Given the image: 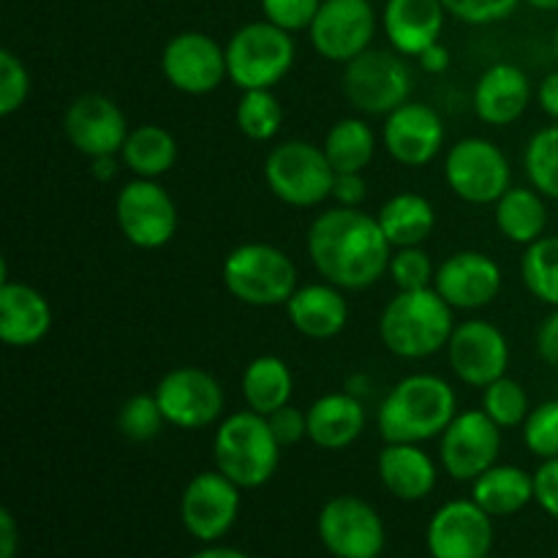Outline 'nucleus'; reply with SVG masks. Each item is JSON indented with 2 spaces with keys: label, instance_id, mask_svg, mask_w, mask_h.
Masks as SVG:
<instances>
[{
  "label": "nucleus",
  "instance_id": "5",
  "mask_svg": "<svg viewBox=\"0 0 558 558\" xmlns=\"http://www.w3.org/2000/svg\"><path fill=\"white\" fill-rule=\"evenodd\" d=\"M221 276L227 292L254 308L287 305L298 289V267L287 251L270 243H243L232 248L223 259Z\"/></svg>",
  "mask_w": 558,
  "mask_h": 558
},
{
  "label": "nucleus",
  "instance_id": "8",
  "mask_svg": "<svg viewBox=\"0 0 558 558\" xmlns=\"http://www.w3.org/2000/svg\"><path fill=\"white\" fill-rule=\"evenodd\" d=\"M412 69L396 49H365L343 65V96L363 114H390L412 101Z\"/></svg>",
  "mask_w": 558,
  "mask_h": 558
},
{
  "label": "nucleus",
  "instance_id": "21",
  "mask_svg": "<svg viewBox=\"0 0 558 558\" xmlns=\"http://www.w3.org/2000/svg\"><path fill=\"white\" fill-rule=\"evenodd\" d=\"M434 289L456 311H477L501 292V267L483 251H458L436 267Z\"/></svg>",
  "mask_w": 558,
  "mask_h": 558
},
{
  "label": "nucleus",
  "instance_id": "40",
  "mask_svg": "<svg viewBox=\"0 0 558 558\" xmlns=\"http://www.w3.org/2000/svg\"><path fill=\"white\" fill-rule=\"evenodd\" d=\"M523 441H526L529 452L543 461L558 458V398L539 403L529 412L526 423H523Z\"/></svg>",
  "mask_w": 558,
  "mask_h": 558
},
{
  "label": "nucleus",
  "instance_id": "42",
  "mask_svg": "<svg viewBox=\"0 0 558 558\" xmlns=\"http://www.w3.org/2000/svg\"><path fill=\"white\" fill-rule=\"evenodd\" d=\"M322 0H262L265 20L283 27L289 33H298L311 27Z\"/></svg>",
  "mask_w": 558,
  "mask_h": 558
},
{
  "label": "nucleus",
  "instance_id": "36",
  "mask_svg": "<svg viewBox=\"0 0 558 558\" xmlns=\"http://www.w3.org/2000/svg\"><path fill=\"white\" fill-rule=\"evenodd\" d=\"M234 120L248 140L270 142L283 125V107L272 90H243Z\"/></svg>",
  "mask_w": 558,
  "mask_h": 558
},
{
  "label": "nucleus",
  "instance_id": "14",
  "mask_svg": "<svg viewBox=\"0 0 558 558\" xmlns=\"http://www.w3.org/2000/svg\"><path fill=\"white\" fill-rule=\"evenodd\" d=\"M308 33L322 58L347 65L371 49L376 36L374 5L368 0H322Z\"/></svg>",
  "mask_w": 558,
  "mask_h": 558
},
{
  "label": "nucleus",
  "instance_id": "47",
  "mask_svg": "<svg viewBox=\"0 0 558 558\" xmlns=\"http://www.w3.org/2000/svg\"><path fill=\"white\" fill-rule=\"evenodd\" d=\"M537 354L548 365H556L558 368V308L548 314V319L539 325L537 330Z\"/></svg>",
  "mask_w": 558,
  "mask_h": 558
},
{
  "label": "nucleus",
  "instance_id": "15",
  "mask_svg": "<svg viewBox=\"0 0 558 558\" xmlns=\"http://www.w3.org/2000/svg\"><path fill=\"white\" fill-rule=\"evenodd\" d=\"M161 71L174 90L189 93V96H205L229 76L227 47H221L207 33H178L163 47Z\"/></svg>",
  "mask_w": 558,
  "mask_h": 558
},
{
  "label": "nucleus",
  "instance_id": "12",
  "mask_svg": "<svg viewBox=\"0 0 558 558\" xmlns=\"http://www.w3.org/2000/svg\"><path fill=\"white\" fill-rule=\"evenodd\" d=\"M319 539L336 558H379L385 550V523L360 496H336L319 512Z\"/></svg>",
  "mask_w": 558,
  "mask_h": 558
},
{
  "label": "nucleus",
  "instance_id": "54",
  "mask_svg": "<svg viewBox=\"0 0 558 558\" xmlns=\"http://www.w3.org/2000/svg\"><path fill=\"white\" fill-rule=\"evenodd\" d=\"M554 52H556V60H558V25H556V33H554Z\"/></svg>",
  "mask_w": 558,
  "mask_h": 558
},
{
  "label": "nucleus",
  "instance_id": "29",
  "mask_svg": "<svg viewBox=\"0 0 558 558\" xmlns=\"http://www.w3.org/2000/svg\"><path fill=\"white\" fill-rule=\"evenodd\" d=\"M376 221L392 248H409V245H423L430 238L436 227V210L425 196L401 191L381 205Z\"/></svg>",
  "mask_w": 558,
  "mask_h": 558
},
{
  "label": "nucleus",
  "instance_id": "52",
  "mask_svg": "<svg viewBox=\"0 0 558 558\" xmlns=\"http://www.w3.org/2000/svg\"><path fill=\"white\" fill-rule=\"evenodd\" d=\"M189 558H248V556L240 554V550H234V548H207V550H199V554H194Z\"/></svg>",
  "mask_w": 558,
  "mask_h": 558
},
{
  "label": "nucleus",
  "instance_id": "9",
  "mask_svg": "<svg viewBox=\"0 0 558 558\" xmlns=\"http://www.w3.org/2000/svg\"><path fill=\"white\" fill-rule=\"evenodd\" d=\"M445 180L452 194L469 205H496L512 189V169L496 142L466 136L447 153Z\"/></svg>",
  "mask_w": 558,
  "mask_h": 558
},
{
  "label": "nucleus",
  "instance_id": "51",
  "mask_svg": "<svg viewBox=\"0 0 558 558\" xmlns=\"http://www.w3.org/2000/svg\"><path fill=\"white\" fill-rule=\"evenodd\" d=\"M93 161V174H96L98 180H112L114 174H118V161H114V156H96L90 158Z\"/></svg>",
  "mask_w": 558,
  "mask_h": 558
},
{
  "label": "nucleus",
  "instance_id": "50",
  "mask_svg": "<svg viewBox=\"0 0 558 558\" xmlns=\"http://www.w3.org/2000/svg\"><path fill=\"white\" fill-rule=\"evenodd\" d=\"M16 550V526L9 510L0 512V558H14Z\"/></svg>",
  "mask_w": 558,
  "mask_h": 558
},
{
  "label": "nucleus",
  "instance_id": "33",
  "mask_svg": "<svg viewBox=\"0 0 558 558\" xmlns=\"http://www.w3.org/2000/svg\"><path fill=\"white\" fill-rule=\"evenodd\" d=\"M325 153L336 174L363 172L376 156V134L363 118H343L327 131Z\"/></svg>",
  "mask_w": 558,
  "mask_h": 558
},
{
  "label": "nucleus",
  "instance_id": "7",
  "mask_svg": "<svg viewBox=\"0 0 558 558\" xmlns=\"http://www.w3.org/2000/svg\"><path fill=\"white\" fill-rule=\"evenodd\" d=\"M267 189L292 207H316L332 196L336 169L325 147L305 140H289L272 147L265 161Z\"/></svg>",
  "mask_w": 558,
  "mask_h": 558
},
{
  "label": "nucleus",
  "instance_id": "16",
  "mask_svg": "<svg viewBox=\"0 0 558 558\" xmlns=\"http://www.w3.org/2000/svg\"><path fill=\"white\" fill-rule=\"evenodd\" d=\"M450 368L463 385L485 390L490 381L507 376L510 343L496 325L485 319H469L456 325L447 343Z\"/></svg>",
  "mask_w": 558,
  "mask_h": 558
},
{
  "label": "nucleus",
  "instance_id": "49",
  "mask_svg": "<svg viewBox=\"0 0 558 558\" xmlns=\"http://www.w3.org/2000/svg\"><path fill=\"white\" fill-rule=\"evenodd\" d=\"M417 60L425 71H430V74H441V71L450 69V52H447L441 44H434V47L425 49Z\"/></svg>",
  "mask_w": 558,
  "mask_h": 558
},
{
  "label": "nucleus",
  "instance_id": "1",
  "mask_svg": "<svg viewBox=\"0 0 558 558\" xmlns=\"http://www.w3.org/2000/svg\"><path fill=\"white\" fill-rule=\"evenodd\" d=\"M308 256L316 272L338 289L360 292L390 270L392 245L379 221L360 207H330L308 229Z\"/></svg>",
  "mask_w": 558,
  "mask_h": 558
},
{
  "label": "nucleus",
  "instance_id": "26",
  "mask_svg": "<svg viewBox=\"0 0 558 558\" xmlns=\"http://www.w3.org/2000/svg\"><path fill=\"white\" fill-rule=\"evenodd\" d=\"M379 477L381 485L401 501H420L434 494L436 488V463L420 445L407 441H390L379 452Z\"/></svg>",
  "mask_w": 558,
  "mask_h": 558
},
{
  "label": "nucleus",
  "instance_id": "44",
  "mask_svg": "<svg viewBox=\"0 0 558 558\" xmlns=\"http://www.w3.org/2000/svg\"><path fill=\"white\" fill-rule=\"evenodd\" d=\"M267 423H270L272 434H276L278 445L281 447H292L308 436V412L292 407V403L267 414Z\"/></svg>",
  "mask_w": 558,
  "mask_h": 558
},
{
  "label": "nucleus",
  "instance_id": "45",
  "mask_svg": "<svg viewBox=\"0 0 558 558\" xmlns=\"http://www.w3.org/2000/svg\"><path fill=\"white\" fill-rule=\"evenodd\" d=\"M534 501L558 521V458H548L534 472Z\"/></svg>",
  "mask_w": 558,
  "mask_h": 558
},
{
  "label": "nucleus",
  "instance_id": "4",
  "mask_svg": "<svg viewBox=\"0 0 558 558\" xmlns=\"http://www.w3.org/2000/svg\"><path fill=\"white\" fill-rule=\"evenodd\" d=\"M281 450L265 414L251 409L223 417L213 439L216 469L243 490L259 488L276 474Z\"/></svg>",
  "mask_w": 558,
  "mask_h": 558
},
{
  "label": "nucleus",
  "instance_id": "46",
  "mask_svg": "<svg viewBox=\"0 0 558 558\" xmlns=\"http://www.w3.org/2000/svg\"><path fill=\"white\" fill-rule=\"evenodd\" d=\"M332 199H336L341 207H360V202L365 199L363 172L336 174V183H332Z\"/></svg>",
  "mask_w": 558,
  "mask_h": 558
},
{
  "label": "nucleus",
  "instance_id": "31",
  "mask_svg": "<svg viewBox=\"0 0 558 558\" xmlns=\"http://www.w3.org/2000/svg\"><path fill=\"white\" fill-rule=\"evenodd\" d=\"M240 390H243L245 407L267 417V414H272L276 409L287 407L292 401V371L276 354H262V357H254L245 365Z\"/></svg>",
  "mask_w": 558,
  "mask_h": 558
},
{
  "label": "nucleus",
  "instance_id": "10",
  "mask_svg": "<svg viewBox=\"0 0 558 558\" xmlns=\"http://www.w3.org/2000/svg\"><path fill=\"white\" fill-rule=\"evenodd\" d=\"M114 218L123 238L145 251L163 248L178 232V205L158 180H129L114 199Z\"/></svg>",
  "mask_w": 558,
  "mask_h": 558
},
{
  "label": "nucleus",
  "instance_id": "27",
  "mask_svg": "<svg viewBox=\"0 0 558 558\" xmlns=\"http://www.w3.org/2000/svg\"><path fill=\"white\" fill-rule=\"evenodd\" d=\"M365 407L352 392H327L308 407V439L322 450H343L365 430Z\"/></svg>",
  "mask_w": 558,
  "mask_h": 558
},
{
  "label": "nucleus",
  "instance_id": "48",
  "mask_svg": "<svg viewBox=\"0 0 558 558\" xmlns=\"http://www.w3.org/2000/svg\"><path fill=\"white\" fill-rule=\"evenodd\" d=\"M537 104L550 120H558V71H550L537 87Z\"/></svg>",
  "mask_w": 558,
  "mask_h": 558
},
{
  "label": "nucleus",
  "instance_id": "39",
  "mask_svg": "<svg viewBox=\"0 0 558 558\" xmlns=\"http://www.w3.org/2000/svg\"><path fill=\"white\" fill-rule=\"evenodd\" d=\"M396 281L398 292H412V289L434 287L436 267L430 262L428 251L423 245H409V248H396L387 270Z\"/></svg>",
  "mask_w": 558,
  "mask_h": 558
},
{
  "label": "nucleus",
  "instance_id": "37",
  "mask_svg": "<svg viewBox=\"0 0 558 558\" xmlns=\"http://www.w3.org/2000/svg\"><path fill=\"white\" fill-rule=\"evenodd\" d=\"M483 412L501 430H507L526 423L532 407H529V396L521 387V381L512 379V376H501V379L490 381L483 390Z\"/></svg>",
  "mask_w": 558,
  "mask_h": 558
},
{
  "label": "nucleus",
  "instance_id": "34",
  "mask_svg": "<svg viewBox=\"0 0 558 558\" xmlns=\"http://www.w3.org/2000/svg\"><path fill=\"white\" fill-rule=\"evenodd\" d=\"M521 276L539 303L558 308V234H545L537 243L526 245Z\"/></svg>",
  "mask_w": 558,
  "mask_h": 558
},
{
  "label": "nucleus",
  "instance_id": "19",
  "mask_svg": "<svg viewBox=\"0 0 558 558\" xmlns=\"http://www.w3.org/2000/svg\"><path fill=\"white\" fill-rule=\"evenodd\" d=\"M425 543L434 558H485L494 545V523L474 499L447 501L430 518Z\"/></svg>",
  "mask_w": 558,
  "mask_h": 558
},
{
  "label": "nucleus",
  "instance_id": "20",
  "mask_svg": "<svg viewBox=\"0 0 558 558\" xmlns=\"http://www.w3.org/2000/svg\"><path fill=\"white\" fill-rule=\"evenodd\" d=\"M381 142L403 167H425L445 147V120L428 104L407 101L385 118Z\"/></svg>",
  "mask_w": 558,
  "mask_h": 558
},
{
  "label": "nucleus",
  "instance_id": "25",
  "mask_svg": "<svg viewBox=\"0 0 558 558\" xmlns=\"http://www.w3.org/2000/svg\"><path fill=\"white\" fill-rule=\"evenodd\" d=\"M287 316L300 336L327 341L343 332L349 322V303L336 283H305L294 289L287 303Z\"/></svg>",
  "mask_w": 558,
  "mask_h": 558
},
{
  "label": "nucleus",
  "instance_id": "6",
  "mask_svg": "<svg viewBox=\"0 0 558 558\" xmlns=\"http://www.w3.org/2000/svg\"><path fill=\"white\" fill-rule=\"evenodd\" d=\"M294 63L292 33L272 22H248L227 44L229 80L240 90H272Z\"/></svg>",
  "mask_w": 558,
  "mask_h": 558
},
{
  "label": "nucleus",
  "instance_id": "11",
  "mask_svg": "<svg viewBox=\"0 0 558 558\" xmlns=\"http://www.w3.org/2000/svg\"><path fill=\"white\" fill-rule=\"evenodd\" d=\"M163 420L174 428L199 430L218 423L223 414V390L218 379L207 371L183 365L161 376L153 390Z\"/></svg>",
  "mask_w": 558,
  "mask_h": 558
},
{
  "label": "nucleus",
  "instance_id": "18",
  "mask_svg": "<svg viewBox=\"0 0 558 558\" xmlns=\"http://www.w3.org/2000/svg\"><path fill=\"white\" fill-rule=\"evenodd\" d=\"M129 131L123 109L101 93H82L63 114L65 140L87 158L120 156Z\"/></svg>",
  "mask_w": 558,
  "mask_h": 558
},
{
  "label": "nucleus",
  "instance_id": "55",
  "mask_svg": "<svg viewBox=\"0 0 558 558\" xmlns=\"http://www.w3.org/2000/svg\"><path fill=\"white\" fill-rule=\"evenodd\" d=\"M485 558H499V556H485Z\"/></svg>",
  "mask_w": 558,
  "mask_h": 558
},
{
  "label": "nucleus",
  "instance_id": "53",
  "mask_svg": "<svg viewBox=\"0 0 558 558\" xmlns=\"http://www.w3.org/2000/svg\"><path fill=\"white\" fill-rule=\"evenodd\" d=\"M526 3L539 11H558V0H526Z\"/></svg>",
  "mask_w": 558,
  "mask_h": 558
},
{
  "label": "nucleus",
  "instance_id": "17",
  "mask_svg": "<svg viewBox=\"0 0 558 558\" xmlns=\"http://www.w3.org/2000/svg\"><path fill=\"white\" fill-rule=\"evenodd\" d=\"M240 490L227 474L202 472L185 485L180 499V518L185 532L199 543H216L240 515Z\"/></svg>",
  "mask_w": 558,
  "mask_h": 558
},
{
  "label": "nucleus",
  "instance_id": "41",
  "mask_svg": "<svg viewBox=\"0 0 558 558\" xmlns=\"http://www.w3.org/2000/svg\"><path fill=\"white\" fill-rule=\"evenodd\" d=\"M27 93H31V74L25 63L11 49H3L0 52V114L11 118L20 112L22 104L27 101Z\"/></svg>",
  "mask_w": 558,
  "mask_h": 558
},
{
  "label": "nucleus",
  "instance_id": "23",
  "mask_svg": "<svg viewBox=\"0 0 558 558\" xmlns=\"http://www.w3.org/2000/svg\"><path fill=\"white\" fill-rule=\"evenodd\" d=\"M532 101L526 71L512 63H494L474 85V112L488 125H512Z\"/></svg>",
  "mask_w": 558,
  "mask_h": 558
},
{
  "label": "nucleus",
  "instance_id": "22",
  "mask_svg": "<svg viewBox=\"0 0 558 558\" xmlns=\"http://www.w3.org/2000/svg\"><path fill=\"white\" fill-rule=\"evenodd\" d=\"M447 9L441 0H387L381 25L392 49L403 58H420L439 44Z\"/></svg>",
  "mask_w": 558,
  "mask_h": 558
},
{
  "label": "nucleus",
  "instance_id": "2",
  "mask_svg": "<svg viewBox=\"0 0 558 558\" xmlns=\"http://www.w3.org/2000/svg\"><path fill=\"white\" fill-rule=\"evenodd\" d=\"M456 414L458 398L450 381L434 374H412L387 392L376 414V425L385 445H423L445 434Z\"/></svg>",
  "mask_w": 558,
  "mask_h": 558
},
{
  "label": "nucleus",
  "instance_id": "24",
  "mask_svg": "<svg viewBox=\"0 0 558 558\" xmlns=\"http://www.w3.org/2000/svg\"><path fill=\"white\" fill-rule=\"evenodd\" d=\"M52 327V308L38 289L27 283H0V338L11 349H27L44 341Z\"/></svg>",
  "mask_w": 558,
  "mask_h": 558
},
{
  "label": "nucleus",
  "instance_id": "3",
  "mask_svg": "<svg viewBox=\"0 0 558 558\" xmlns=\"http://www.w3.org/2000/svg\"><path fill=\"white\" fill-rule=\"evenodd\" d=\"M456 308L436 292L412 289L398 292L379 316V338L396 357L425 360L441 352L456 330Z\"/></svg>",
  "mask_w": 558,
  "mask_h": 558
},
{
  "label": "nucleus",
  "instance_id": "28",
  "mask_svg": "<svg viewBox=\"0 0 558 558\" xmlns=\"http://www.w3.org/2000/svg\"><path fill=\"white\" fill-rule=\"evenodd\" d=\"M472 499L490 518H507L534 501V474L512 463H494L472 483Z\"/></svg>",
  "mask_w": 558,
  "mask_h": 558
},
{
  "label": "nucleus",
  "instance_id": "30",
  "mask_svg": "<svg viewBox=\"0 0 558 558\" xmlns=\"http://www.w3.org/2000/svg\"><path fill=\"white\" fill-rule=\"evenodd\" d=\"M496 227L510 243L532 245L539 238H545L548 227V205L545 196L534 185H512L505 196L494 205Z\"/></svg>",
  "mask_w": 558,
  "mask_h": 558
},
{
  "label": "nucleus",
  "instance_id": "32",
  "mask_svg": "<svg viewBox=\"0 0 558 558\" xmlns=\"http://www.w3.org/2000/svg\"><path fill=\"white\" fill-rule=\"evenodd\" d=\"M120 161L134 172V178L158 180L178 161V140L163 125H136L129 131V140L120 150Z\"/></svg>",
  "mask_w": 558,
  "mask_h": 558
},
{
  "label": "nucleus",
  "instance_id": "43",
  "mask_svg": "<svg viewBox=\"0 0 558 558\" xmlns=\"http://www.w3.org/2000/svg\"><path fill=\"white\" fill-rule=\"evenodd\" d=\"M447 14L458 16L469 25H490V22L507 20L518 9L521 0H441Z\"/></svg>",
  "mask_w": 558,
  "mask_h": 558
},
{
  "label": "nucleus",
  "instance_id": "38",
  "mask_svg": "<svg viewBox=\"0 0 558 558\" xmlns=\"http://www.w3.org/2000/svg\"><path fill=\"white\" fill-rule=\"evenodd\" d=\"M163 412L158 407L156 396L150 392H136L129 401L120 407L118 414V428L125 439L131 441H150L161 434L163 428Z\"/></svg>",
  "mask_w": 558,
  "mask_h": 558
},
{
  "label": "nucleus",
  "instance_id": "13",
  "mask_svg": "<svg viewBox=\"0 0 558 558\" xmlns=\"http://www.w3.org/2000/svg\"><path fill=\"white\" fill-rule=\"evenodd\" d=\"M499 452L501 428L483 409L458 412L441 434V466L452 480H461V483H474L480 474L488 472L499 461Z\"/></svg>",
  "mask_w": 558,
  "mask_h": 558
},
{
  "label": "nucleus",
  "instance_id": "35",
  "mask_svg": "<svg viewBox=\"0 0 558 558\" xmlns=\"http://www.w3.org/2000/svg\"><path fill=\"white\" fill-rule=\"evenodd\" d=\"M526 178L545 199L558 202V120L539 129L529 140L526 156H523Z\"/></svg>",
  "mask_w": 558,
  "mask_h": 558
}]
</instances>
